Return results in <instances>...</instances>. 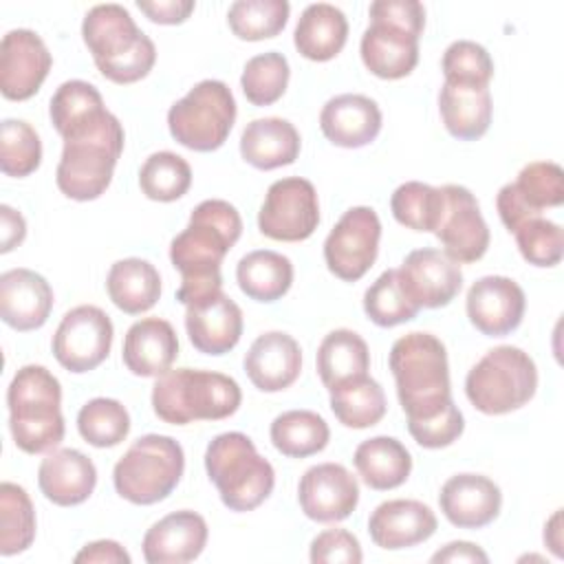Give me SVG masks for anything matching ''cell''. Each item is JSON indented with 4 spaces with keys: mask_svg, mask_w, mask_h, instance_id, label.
Returning <instances> with one entry per match:
<instances>
[{
    "mask_svg": "<svg viewBox=\"0 0 564 564\" xmlns=\"http://www.w3.org/2000/svg\"><path fill=\"white\" fill-rule=\"evenodd\" d=\"M242 234L238 209L220 198L198 203L187 227L170 242V260L181 273L176 300L192 304L223 289L220 264Z\"/></svg>",
    "mask_w": 564,
    "mask_h": 564,
    "instance_id": "6da1fadb",
    "label": "cell"
},
{
    "mask_svg": "<svg viewBox=\"0 0 564 564\" xmlns=\"http://www.w3.org/2000/svg\"><path fill=\"white\" fill-rule=\"evenodd\" d=\"M62 139L64 150L55 172L59 192L82 203L99 198L108 189L123 152L126 134L121 121L104 108Z\"/></svg>",
    "mask_w": 564,
    "mask_h": 564,
    "instance_id": "7a4b0ae2",
    "label": "cell"
},
{
    "mask_svg": "<svg viewBox=\"0 0 564 564\" xmlns=\"http://www.w3.org/2000/svg\"><path fill=\"white\" fill-rule=\"evenodd\" d=\"M388 361L408 423L432 419L454 405L447 350L436 335L414 330L399 337Z\"/></svg>",
    "mask_w": 564,
    "mask_h": 564,
    "instance_id": "3957f363",
    "label": "cell"
},
{
    "mask_svg": "<svg viewBox=\"0 0 564 564\" xmlns=\"http://www.w3.org/2000/svg\"><path fill=\"white\" fill-rule=\"evenodd\" d=\"M82 37L97 70L115 84H134L143 79L154 62V42L137 26L130 11L121 4H95L84 22Z\"/></svg>",
    "mask_w": 564,
    "mask_h": 564,
    "instance_id": "277c9868",
    "label": "cell"
},
{
    "mask_svg": "<svg viewBox=\"0 0 564 564\" xmlns=\"http://www.w3.org/2000/svg\"><path fill=\"white\" fill-rule=\"evenodd\" d=\"M9 430L18 449L48 454L64 441L62 386L44 366H22L7 390Z\"/></svg>",
    "mask_w": 564,
    "mask_h": 564,
    "instance_id": "5b68a950",
    "label": "cell"
},
{
    "mask_svg": "<svg viewBox=\"0 0 564 564\" xmlns=\"http://www.w3.org/2000/svg\"><path fill=\"white\" fill-rule=\"evenodd\" d=\"M240 401L238 381L214 370L176 368L156 377L152 386V410L172 425L227 419L240 408Z\"/></svg>",
    "mask_w": 564,
    "mask_h": 564,
    "instance_id": "8992f818",
    "label": "cell"
},
{
    "mask_svg": "<svg viewBox=\"0 0 564 564\" xmlns=\"http://www.w3.org/2000/svg\"><path fill=\"white\" fill-rule=\"evenodd\" d=\"M205 469L223 505L231 511H251L273 491L275 471L253 441L242 432H223L205 449Z\"/></svg>",
    "mask_w": 564,
    "mask_h": 564,
    "instance_id": "52a82bcc",
    "label": "cell"
},
{
    "mask_svg": "<svg viewBox=\"0 0 564 564\" xmlns=\"http://www.w3.org/2000/svg\"><path fill=\"white\" fill-rule=\"evenodd\" d=\"M185 454L178 441L165 434L137 438L112 469L117 494L132 505L165 500L181 482Z\"/></svg>",
    "mask_w": 564,
    "mask_h": 564,
    "instance_id": "ba28073f",
    "label": "cell"
},
{
    "mask_svg": "<svg viewBox=\"0 0 564 564\" xmlns=\"http://www.w3.org/2000/svg\"><path fill=\"white\" fill-rule=\"evenodd\" d=\"M538 390L535 361L518 346L491 348L465 379L469 403L489 416L527 405Z\"/></svg>",
    "mask_w": 564,
    "mask_h": 564,
    "instance_id": "9c48e42d",
    "label": "cell"
},
{
    "mask_svg": "<svg viewBox=\"0 0 564 564\" xmlns=\"http://www.w3.org/2000/svg\"><path fill=\"white\" fill-rule=\"evenodd\" d=\"M236 121V99L220 79H203L167 110L174 141L194 152L218 150Z\"/></svg>",
    "mask_w": 564,
    "mask_h": 564,
    "instance_id": "30bf717a",
    "label": "cell"
},
{
    "mask_svg": "<svg viewBox=\"0 0 564 564\" xmlns=\"http://www.w3.org/2000/svg\"><path fill=\"white\" fill-rule=\"evenodd\" d=\"M319 225L315 185L302 176H286L269 185L258 212L262 236L282 242H300L313 236Z\"/></svg>",
    "mask_w": 564,
    "mask_h": 564,
    "instance_id": "8fae6325",
    "label": "cell"
},
{
    "mask_svg": "<svg viewBox=\"0 0 564 564\" xmlns=\"http://www.w3.org/2000/svg\"><path fill=\"white\" fill-rule=\"evenodd\" d=\"M379 238L381 220L372 207L359 205L346 209L324 240L328 271L344 282H357L375 264Z\"/></svg>",
    "mask_w": 564,
    "mask_h": 564,
    "instance_id": "7c38bea8",
    "label": "cell"
},
{
    "mask_svg": "<svg viewBox=\"0 0 564 564\" xmlns=\"http://www.w3.org/2000/svg\"><path fill=\"white\" fill-rule=\"evenodd\" d=\"M112 335L115 328L106 311L93 304H82L62 317L53 335V355L62 368L82 375L106 361Z\"/></svg>",
    "mask_w": 564,
    "mask_h": 564,
    "instance_id": "4fadbf2b",
    "label": "cell"
},
{
    "mask_svg": "<svg viewBox=\"0 0 564 564\" xmlns=\"http://www.w3.org/2000/svg\"><path fill=\"white\" fill-rule=\"evenodd\" d=\"M564 203V172L553 161L527 163L513 183L500 187L496 196V209L502 225L516 231L531 218L542 216L546 207H560Z\"/></svg>",
    "mask_w": 564,
    "mask_h": 564,
    "instance_id": "5bb4252c",
    "label": "cell"
},
{
    "mask_svg": "<svg viewBox=\"0 0 564 564\" xmlns=\"http://www.w3.org/2000/svg\"><path fill=\"white\" fill-rule=\"evenodd\" d=\"M443 214L434 236L443 253L458 264L480 260L489 249V227L480 214L476 196L463 185H443Z\"/></svg>",
    "mask_w": 564,
    "mask_h": 564,
    "instance_id": "9a60e30c",
    "label": "cell"
},
{
    "mask_svg": "<svg viewBox=\"0 0 564 564\" xmlns=\"http://www.w3.org/2000/svg\"><path fill=\"white\" fill-rule=\"evenodd\" d=\"M53 57L31 29H13L0 42V90L11 101L31 99L44 84Z\"/></svg>",
    "mask_w": 564,
    "mask_h": 564,
    "instance_id": "2e32d148",
    "label": "cell"
},
{
    "mask_svg": "<svg viewBox=\"0 0 564 564\" xmlns=\"http://www.w3.org/2000/svg\"><path fill=\"white\" fill-rule=\"evenodd\" d=\"M297 502L315 522H339L357 509L359 482L344 465L319 463L300 478Z\"/></svg>",
    "mask_w": 564,
    "mask_h": 564,
    "instance_id": "e0dca14e",
    "label": "cell"
},
{
    "mask_svg": "<svg viewBox=\"0 0 564 564\" xmlns=\"http://www.w3.org/2000/svg\"><path fill=\"white\" fill-rule=\"evenodd\" d=\"M465 308L476 330L487 337H505L520 326L527 300L516 280L507 275H485L469 286Z\"/></svg>",
    "mask_w": 564,
    "mask_h": 564,
    "instance_id": "ac0fdd59",
    "label": "cell"
},
{
    "mask_svg": "<svg viewBox=\"0 0 564 564\" xmlns=\"http://www.w3.org/2000/svg\"><path fill=\"white\" fill-rule=\"evenodd\" d=\"M397 271L419 308L447 306L463 286L460 264L432 247L410 251Z\"/></svg>",
    "mask_w": 564,
    "mask_h": 564,
    "instance_id": "d6986e66",
    "label": "cell"
},
{
    "mask_svg": "<svg viewBox=\"0 0 564 564\" xmlns=\"http://www.w3.org/2000/svg\"><path fill=\"white\" fill-rule=\"evenodd\" d=\"M185 330L198 352L225 355L240 341L242 311L220 289L185 306Z\"/></svg>",
    "mask_w": 564,
    "mask_h": 564,
    "instance_id": "ffe728a7",
    "label": "cell"
},
{
    "mask_svg": "<svg viewBox=\"0 0 564 564\" xmlns=\"http://www.w3.org/2000/svg\"><path fill=\"white\" fill-rule=\"evenodd\" d=\"M419 33L383 18H370L361 35L364 66L381 79H401L419 64Z\"/></svg>",
    "mask_w": 564,
    "mask_h": 564,
    "instance_id": "44dd1931",
    "label": "cell"
},
{
    "mask_svg": "<svg viewBox=\"0 0 564 564\" xmlns=\"http://www.w3.org/2000/svg\"><path fill=\"white\" fill-rule=\"evenodd\" d=\"M443 516L458 529H482L494 522L502 507L500 487L480 474H456L438 494Z\"/></svg>",
    "mask_w": 564,
    "mask_h": 564,
    "instance_id": "7402d4cb",
    "label": "cell"
},
{
    "mask_svg": "<svg viewBox=\"0 0 564 564\" xmlns=\"http://www.w3.org/2000/svg\"><path fill=\"white\" fill-rule=\"evenodd\" d=\"M207 522L200 513L181 509L154 522L143 535L148 564H185L196 560L207 544Z\"/></svg>",
    "mask_w": 564,
    "mask_h": 564,
    "instance_id": "603a6c76",
    "label": "cell"
},
{
    "mask_svg": "<svg viewBox=\"0 0 564 564\" xmlns=\"http://www.w3.org/2000/svg\"><path fill=\"white\" fill-rule=\"evenodd\" d=\"M53 308V289L31 269H9L0 275V317L13 330L42 328Z\"/></svg>",
    "mask_w": 564,
    "mask_h": 564,
    "instance_id": "cb8c5ba5",
    "label": "cell"
},
{
    "mask_svg": "<svg viewBox=\"0 0 564 564\" xmlns=\"http://www.w3.org/2000/svg\"><path fill=\"white\" fill-rule=\"evenodd\" d=\"M434 511L408 498L386 500L368 518V533L372 542L386 551H399L416 546L430 540L436 531Z\"/></svg>",
    "mask_w": 564,
    "mask_h": 564,
    "instance_id": "d4e9b609",
    "label": "cell"
},
{
    "mask_svg": "<svg viewBox=\"0 0 564 564\" xmlns=\"http://www.w3.org/2000/svg\"><path fill=\"white\" fill-rule=\"evenodd\" d=\"M242 364L249 381L258 390L280 392L300 377L302 350L289 333L269 330L253 339Z\"/></svg>",
    "mask_w": 564,
    "mask_h": 564,
    "instance_id": "484cf974",
    "label": "cell"
},
{
    "mask_svg": "<svg viewBox=\"0 0 564 564\" xmlns=\"http://www.w3.org/2000/svg\"><path fill=\"white\" fill-rule=\"evenodd\" d=\"M381 110L375 99L359 93L330 97L319 112L324 137L339 148H364L381 132Z\"/></svg>",
    "mask_w": 564,
    "mask_h": 564,
    "instance_id": "4316f807",
    "label": "cell"
},
{
    "mask_svg": "<svg viewBox=\"0 0 564 564\" xmlns=\"http://www.w3.org/2000/svg\"><path fill=\"white\" fill-rule=\"evenodd\" d=\"M37 485L44 498L53 505L75 507L88 500L95 491L97 467L79 449H53L40 463Z\"/></svg>",
    "mask_w": 564,
    "mask_h": 564,
    "instance_id": "83f0119b",
    "label": "cell"
},
{
    "mask_svg": "<svg viewBox=\"0 0 564 564\" xmlns=\"http://www.w3.org/2000/svg\"><path fill=\"white\" fill-rule=\"evenodd\" d=\"M178 357V337L174 326L161 317H145L134 322L121 348L126 368L137 377H161Z\"/></svg>",
    "mask_w": 564,
    "mask_h": 564,
    "instance_id": "f1b7e54d",
    "label": "cell"
},
{
    "mask_svg": "<svg viewBox=\"0 0 564 564\" xmlns=\"http://www.w3.org/2000/svg\"><path fill=\"white\" fill-rule=\"evenodd\" d=\"M300 132L282 117H264L247 123L240 137V154L256 170L291 165L300 154Z\"/></svg>",
    "mask_w": 564,
    "mask_h": 564,
    "instance_id": "f546056e",
    "label": "cell"
},
{
    "mask_svg": "<svg viewBox=\"0 0 564 564\" xmlns=\"http://www.w3.org/2000/svg\"><path fill=\"white\" fill-rule=\"evenodd\" d=\"M438 112L445 130L460 141L480 139L491 123V93L489 86L445 84L438 93Z\"/></svg>",
    "mask_w": 564,
    "mask_h": 564,
    "instance_id": "4dcf8cb0",
    "label": "cell"
},
{
    "mask_svg": "<svg viewBox=\"0 0 564 564\" xmlns=\"http://www.w3.org/2000/svg\"><path fill=\"white\" fill-rule=\"evenodd\" d=\"M348 40V20L341 9L328 2L308 4L293 33L297 53L311 62H328L341 53Z\"/></svg>",
    "mask_w": 564,
    "mask_h": 564,
    "instance_id": "1f68e13d",
    "label": "cell"
},
{
    "mask_svg": "<svg viewBox=\"0 0 564 564\" xmlns=\"http://www.w3.org/2000/svg\"><path fill=\"white\" fill-rule=\"evenodd\" d=\"M106 291L119 311L128 315H141L159 302L161 275L148 260L123 258L110 267Z\"/></svg>",
    "mask_w": 564,
    "mask_h": 564,
    "instance_id": "d6a6232c",
    "label": "cell"
},
{
    "mask_svg": "<svg viewBox=\"0 0 564 564\" xmlns=\"http://www.w3.org/2000/svg\"><path fill=\"white\" fill-rule=\"evenodd\" d=\"M352 463L361 480L377 491L401 487L412 471V456L405 445L392 436H372L355 449Z\"/></svg>",
    "mask_w": 564,
    "mask_h": 564,
    "instance_id": "836d02e7",
    "label": "cell"
},
{
    "mask_svg": "<svg viewBox=\"0 0 564 564\" xmlns=\"http://www.w3.org/2000/svg\"><path fill=\"white\" fill-rule=\"evenodd\" d=\"M370 370V350L361 335L348 328L330 330L317 348V372L330 392L352 379L366 377Z\"/></svg>",
    "mask_w": 564,
    "mask_h": 564,
    "instance_id": "e575fe53",
    "label": "cell"
},
{
    "mask_svg": "<svg viewBox=\"0 0 564 564\" xmlns=\"http://www.w3.org/2000/svg\"><path fill=\"white\" fill-rule=\"evenodd\" d=\"M236 282L247 297L256 302H275L286 295L293 284V264L278 251L256 249L238 260Z\"/></svg>",
    "mask_w": 564,
    "mask_h": 564,
    "instance_id": "d590c367",
    "label": "cell"
},
{
    "mask_svg": "<svg viewBox=\"0 0 564 564\" xmlns=\"http://www.w3.org/2000/svg\"><path fill=\"white\" fill-rule=\"evenodd\" d=\"M269 436L282 456L306 458L328 445L330 430L313 410H289L273 419Z\"/></svg>",
    "mask_w": 564,
    "mask_h": 564,
    "instance_id": "8d00e7d4",
    "label": "cell"
},
{
    "mask_svg": "<svg viewBox=\"0 0 564 564\" xmlns=\"http://www.w3.org/2000/svg\"><path fill=\"white\" fill-rule=\"evenodd\" d=\"M386 394L372 377H359L330 390V410L335 419L352 430L377 425L386 416Z\"/></svg>",
    "mask_w": 564,
    "mask_h": 564,
    "instance_id": "74e56055",
    "label": "cell"
},
{
    "mask_svg": "<svg viewBox=\"0 0 564 564\" xmlns=\"http://www.w3.org/2000/svg\"><path fill=\"white\" fill-rule=\"evenodd\" d=\"M443 205H445L443 187H432L421 181L401 183L390 198V209L399 225L414 231H427V234L436 231L443 214Z\"/></svg>",
    "mask_w": 564,
    "mask_h": 564,
    "instance_id": "f35d334b",
    "label": "cell"
},
{
    "mask_svg": "<svg viewBox=\"0 0 564 564\" xmlns=\"http://www.w3.org/2000/svg\"><path fill=\"white\" fill-rule=\"evenodd\" d=\"M35 540V509L24 491L15 482L0 485V553L18 555L26 551Z\"/></svg>",
    "mask_w": 564,
    "mask_h": 564,
    "instance_id": "ab89813d",
    "label": "cell"
},
{
    "mask_svg": "<svg viewBox=\"0 0 564 564\" xmlns=\"http://www.w3.org/2000/svg\"><path fill=\"white\" fill-rule=\"evenodd\" d=\"M192 185L189 163L170 150L150 154L139 170V187L150 200L172 203L187 194Z\"/></svg>",
    "mask_w": 564,
    "mask_h": 564,
    "instance_id": "60d3db41",
    "label": "cell"
},
{
    "mask_svg": "<svg viewBox=\"0 0 564 564\" xmlns=\"http://www.w3.org/2000/svg\"><path fill=\"white\" fill-rule=\"evenodd\" d=\"M364 311L368 319L381 328H392L419 315V306L410 300L399 271H383L364 293Z\"/></svg>",
    "mask_w": 564,
    "mask_h": 564,
    "instance_id": "b9f144b4",
    "label": "cell"
},
{
    "mask_svg": "<svg viewBox=\"0 0 564 564\" xmlns=\"http://www.w3.org/2000/svg\"><path fill=\"white\" fill-rule=\"evenodd\" d=\"M291 4L286 0H236L227 11L229 29L247 42L275 37L289 22Z\"/></svg>",
    "mask_w": 564,
    "mask_h": 564,
    "instance_id": "7bdbcfd3",
    "label": "cell"
},
{
    "mask_svg": "<svg viewBox=\"0 0 564 564\" xmlns=\"http://www.w3.org/2000/svg\"><path fill=\"white\" fill-rule=\"evenodd\" d=\"M77 430L93 447H115L130 432V414L117 399L97 397L82 405Z\"/></svg>",
    "mask_w": 564,
    "mask_h": 564,
    "instance_id": "ee69618b",
    "label": "cell"
},
{
    "mask_svg": "<svg viewBox=\"0 0 564 564\" xmlns=\"http://www.w3.org/2000/svg\"><path fill=\"white\" fill-rule=\"evenodd\" d=\"M289 77H291L289 59L278 51H267V53L253 55L245 64L240 86L247 101H251L253 106H271L284 95L289 86Z\"/></svg>",
    "mask_w": 564,
    "mask_h": 564,
    "instance_id": "f6af8a7d",
    "label": "cell"
},
{
    "mask_svg": "<svg viewBox=\"0 0 564 564\" xmlns=\"http://www.w3.org/2000/svg\"><path fill=\"white\" fill-rule=\"evenodd\" d=\"M42 163V141L31 123L4 119L0 126V167L7 176L24 178Z\"/></svg>",
    "mask_w": 564,
    "mask_h": 564,
    "instance_id": "bcb514c9",
    "label": "cell"
},
{
    "mask_svg": "<svg viewBox=\"0 0 564 564\" xmlns=\"http://www.w3.org/2000/svg\"><path fill=\"white\" fill-rule=\"evenodd\" d=\"M104 108V97L93 84L84 79H68L53 93L48 115L59 137H66L75 126Z\"/></svg>",
    "mask_w": 564,
    "mask_h": 564,
    "instance_id": "7dc6e473",
    "label": "cell"
},
{
    "mask_svg": "<svg viewBox=\"0 0 564 564\" xmlns=\"http://www.w3.org/2000/svg\"><path fill=\"white\" fill-rule=\"evenodd\" d=\"M445 84L489 86L494 77V59L482 44L471 40L452 42L441 59Z\"/></svg>",
    "mask_w": 564,
    "mask_h": 564,
    "instance_id": "c3c4849f",
    "label": "cell"
},
{
    "mask_svg": "<svg viewBox=\"0 0 564 564\" xmlns=\"http://www.w3.org/2000/svg\"><path fill=\"white\" fill-rule=\"evenodd\" d=\"M516 245L522 258L533 267H555L562 260V229L557 223L542 216L527 220L516 231Z\"/></svg>",
    "mask_w": 564,
    "mask_h": 564,
    "instance_id": "681fc988",
    "label": "cell"
},
{
    "mask_svg": "<svg viewBox=\"0 0 564 564\" xmlns=\"http://www.w3.org/2000/svg\"><path fill=\"white\" fill-rule=\"evenodd\" d=\"M463 430H465V419L456 403L432 419L408 423L410 436L425 449H441L452 445L454 441H458Z\"/></svg>",
    "mask_w": 564,
    "mask_h": 564,
    "instance_id": "f907efd6",
    "label": "cell"
},
{
    "mask_svg": "<svg viewBox=\"0 0 564 564\" xmlns=\"http://www.w3.org/2000/svg\"><path fill=\"white\" fill-rule=\"evenodd\" d=\"M313 564H359L364 560L359 540L346 529H326L311 542Z\"/></svg>",
    "mask_w": 564,
    "mask_h": 564,
    "instance_id": "816d5d0a",
    "label": "cell"
},
{
    "mask_svg": "<svg viewBox=\"0 0 564 564\" xmlns=\"http://www.w3.org/2000/svg\"><path fill=\"white\" fill-rule=\"evenodd\" d=\"M370 18H383L414 33L425 29V7L419 0H377L368 9Z\"/></svg>",
    "mask_w": 564,
    "mask_h": 564,
    "instance_id": "f5cc1de1",
    "label": "cell"
},
{
    "mask_svg": "<svg viewBox=\"0 0 564 564\" xmlns=\"http://www.w3.org/2000/svg\"><path fill=\"white\" fill-rule=\"evenodd\" d=\"M137 7L148 15V20L156 24H181L192 15L196 2L194 0H137Z\"/></svg>",
    "mask_w": 564,
    "mask_h": 564,
    "instance_id": "db71d44e",
    "label": "cell"
},
{
    "mask_svg": "<svg viewBox=\"0 0 564 564\" xmlns=\"http://www.w3.org/2000/svg\"><path fill=\"white\" fill-rule=\"evenodd\" d=\"M77 564L95 562V564H130V553L115 540H95L86 544L77 555Z\"/></svg>",
    "mask_w": 564,
    "mask_h": 564,
    "instance_id": "11a10c76",
    "label": "cell"
},
{
    "mask_svg": "<svg viewBox=\"0 0 564 564\" xmlns=\"http://www.w3.org/2000/svg\"><path fill=\"white\" fill-rule=\"evenodd\" d=\"M26 236V223L11 205H0V251L9 253Z\"/></svg>",
    "mask_w": 564,
    "mask_h": 564,
    "instance_id": "9f6ffc18",
    "label": "cell"
},
{
    "mask_svg": "<svg viewBox=\"0 0 564 564\" xmlns=\"http://www.w3.org/2000/svg\"><path fill=\"white\" fill-rule=\"evenodd\" d=\"M432 562L434 564H438V562H452V564L454 562H482V564H487L489 555L478 544L458 540V542H449L441 551H436L432 555Z\"/></svg>",
    "mask_w": 564,
    "mask_h": 564,
    "instance_id": "6f0895ef",
    "label": "cell"
},
{
    "mask_svg": "<svg viewBox=\"0 0 564 564\" xmlns=\"http://www.w3.org/2000/svg\"><path fill=\"white\" fill-rule=\"evenodd\" d=\"M544 544L557 555L562 557V511L557 509L551 520L544 524Z\"/></svg>",
    "mask_w": 564,
    "mask_h": 564,
    "instance_id": "680465c9",
    "label": "cell"
}]
</instances>
